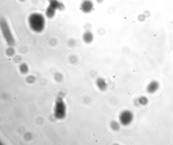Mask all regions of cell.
Masks as SVG:
<instances>
[{
    "instance_id": "7a4b0ae2",
    "label": "cell",
    "mask_w": 173,
    "mask_h": 145,
    "mask_svg": "<svg viewBox=\"0 0 173 145\" xmlns=\"http://www.w3.org/2000/svg\"><path fill=\"white\" fill-rule=\"evenodd\" d=\"M0 27L3 37L8 45L13 47L15 44V41L8 23L4 18L0 20Z\"/></svg>"
},
{
    "instance_id": "2e32d148",
    "label": "cell",
    "mask_w": 173,
    "mask_h": 145,
    "mask_svg": "<svg viewBox=\"0 0 173 145\" xmlns=\"http://www.w3.org/2000/svg\"><path fill=\"white\" fill-rule=\"evenodd\" d=\"M146 17L144 14H141L139 15L138 16L137 19L138 21L140 22H143L145 21Z\"/></svg>"
},
{
    "instance_id": "8992f818",
    "label": "cell",
    "mask_w": 173,
    "mask_h": 145,
    "mask_svg": "<svg viewBox=\"0 0 173 145\" xmlns=\"http://www.w3.org/2000/svg\"><path fill=\"white\" fill-rule=\"evenodd\" d=\"M49 3V6L55 10L63 11L64 10L65 5L62 2L58 0H48Z\"/></svg>"
},
{
    "instance_id": "d6986e66",
    "label": "cell",
    "mask_w": 173,
    "mask_h": 145,
    "mask_svg": "<svg viewBox=\"0 0 173 145\" xmlns=\"http://www.w3.org/2000/svg\"><path fill=\"white\" fill-rule=\"evenodd\" d=\"M84 29L86 31H90L92 28V26L89 23H87L84 25Z\"/></svg>"
},
{
    "instance_id": "7c38bea8",
    "label": "cell",
    "mask_w": 173,
    "mask_h": 145,
    "mask_svg": "<svg viewBox=\"0 0 173 145\" xmlns=\"http://www.w3.org/2000/svg\"><path fill=\"white\" fill-rule=\"evenodd\" d=\"M137 102L141 105L145 106L148 103V100L145 96H142L138 99Z\"/></svg>"
},
{
    "instance_id": "277c9868",
    "label": "cell",
    "mask_w": 173,
    "mask_h": 145,
    "mask_svg": "<svg viewBox=\"0 0 173 145\" xmlns=\"http://www.w3.org/2000/svg\"><path fill=\"white\" fill-rule=\"evenodd\" d=\"M134 118L133 113L129 110L121 112L119 116V120L121 124L127 126L131 124Z\"/></svg>"
},
{
    "instance_id": "6da1fadb",
    "label": "cell",
    "mask_w": 173,
    "mask_h": 145,
    "mask_svg": "<svg viewBox=\"0 0 173 145\" xmlns=\"http://www.w3.org/2000/svg\"><path fill=\"white\" fill-rule=\"evenodd\" d=\"M28 22L30 29L35 33H41L45 28V18L44 16L40 13H34L30 15Z\"/></svg>"
},
{
    "instance_id": "e0dca14e",
    "label": "cell",
    "mask_w": 173,
    "mask_h": 145,
    "mask_svg": "<svg viewBox=\"0 0 173 145\" xmlns=\"http://www.w3.org/2000/svg\"><path fill=\"white\" fill-rule=\"evenodd\" d=\"M69 61L72 64H75L77 62V57L74 55H72L69 58Z\"/></svg>"
},
{
    "instance_id": "4fadbf2b",
    "label": "cell",
    "mask_w": 173,
    "mask_h": 145,
    "mask_svg": "<svg viewBox=\"0 0 173 145\" xmlns=\"http://www.w3.org/2000/svg\"><path fill=\"white\" fill-rule=\"evenodd\" d=\"M110 126L112 130L114 131L119 130L120 128L119 124L116 121H112L110 123Z\"/></svg>"
},
{
    "instance_id": "30bf717a",
    "label": "cell",
    "mask_w": 173,
    "mask_h": 145,
    "mask_svg": "<svg viewBox=\"0 0 173 145\" xmlns=\"http://www.w3.org/2000/svg\"><path fill=\"white\" fill-rule=\"evenodd\" d=\"M56 11V10L48 5L46 9L45 14L48 18H52L55 15Z\"/></svg>"
},
{
    "instance_id": "9a60e30c",
    "label": "cell",
    "mask_w": 173,
    "mask_h": 145,
    "mask_svg": "<svg viewBox=\"0 0 173 145\" xmlns=\"http://www.w3.org/2000/svg\"><path fill=\"white\" fill-rule=\"evenodd\" d=\"M55 79L57 81L60 82L63 79V77L62 74L59 73H56L55 75Z\"/></svg>"
},
{
    "instance_id": "3957f363",
    "label": "cell",
    "mask_w": 173,
    "mask_h": 145,
    "mask_svg": "<svg viewBox=\"0 0 173 145\" xmlns=\"http://www.w3.org/2000/svg\"><path fill=\"white\" fill-rule=\"evenodd\" d=\"M66 108L63 100L62 97L59 96L57 98L55 108V115L56 118L63 119L66 115Z\"/></svg>"
},
{
    "instance_id": "cb8c5ba5",
    "label": "cell",
    "mask_w": 173,
    "mask_h": 145,
    "mask_svg": "<svg viewBox=\"0 0 173 145\" xmlns=\"http://www.w3.org/2000/svg\"><path fill=\"white\" fill-rule=\"evenodd\" d=\"M104 1V0H96V1H97V3L99 4H101L103 3Z\"/></svg>"
},
{
    "instance_id": "44dd1931",
    "label": "cell",
    "mask_w": 173,
    "mask_h": 145,
    "mask_svg": "<svg viewBox=\"0 0 173 145\" xmlns=\"http://www.w3.org/2000/svg\"><path fill=\"white\" fill-rule=\"evenodd\" d=\"M108 11V12L110 14H113L115 12V8H114V7H111L109 8Z\"/></svg>"
},
{
    "instance_id": "ac0fdd59",
    "label": "cell",
    "mask_w": 173,
    "mask_h": 145,
    "mask_svg": "<svg viewBox=\"0 0 173 145\" xmlns=\"http://www.w3.org/2000/svg\"><path fill=\"white\" fill-rule=\"evenodd\" d=\"M26 80L27 82L29 83H32L35 81V79L33 76H29L27 77Z\"/></svg>"
},
{
    "instance_id": "603a6c76",
    "label": "cell",
    "mask_w": 173,
    "mask_h": 145,
    "mask_svg": "<svg viewBox=\"0 0 173 145\" xmlns=\"http://www.w3.org/2000/svg\"><path fill=\"white\" fill-rule=\"evenodd\" d=\"M144 15L145 16V17L146 18H148L151 16V13L148 10H145L144 12Z\"/></svg>"
},
{
    "instance_id": "5b68a950",
    "label": "cell",
    "mask_w": 173,
    "mask_h": 145,
    "mask_svg": "<svg viewBox=\"0 0 173 145\" xmlns=\"http://www.w3.org/2000/svg\"><path fill=\"white\" fill-rule=\"evenodd\" d=\"M94 3L91 0H84L80 5L81 11L84 14H89L93 11Z\"/></svg>"
},
{
    "instance_id": "d4e9b609",
    "label": "cell",
    "mask_w": 173,
    "mask_h": 145,
    "mask_svg": "<svg viewBox=\"0 0 173 145\" xmlns=\"http://www.w3.org/2000/svg\"><path fill=\"white\" fill-rule=\"evenodd\" d=\"M20 0L21 1H25V0Z\"/></svg>"
},
{
    "instance_id": "ba28073f",
    "label": "cell",
    "mask_w": 173,
    "mask_h": 145,
    "mask_svg": "<svg viewBox=\"0 0 173 145\" xmlns=\"http://www.w3.org/2000/svg\"><path fill=\"white\" fill-rule=\"evenodd\" d=\"M96 85L99 90L101 91L106 90L107 88V83L105 80L102 77H99L96 80Z\"/></svg>"
},
{
    "instance_id": "8fae6325",
    "label": "cell",
    "mask_w": 173,
    "mask_h": 145,
    "mask_svg": "<svg viewBox=\"0 0 173 145\" xmlns=\"http://www.w3.org/2000/svg\"><path fill=\"white\" fill-rule=\"evenodd\" d=\"M19 70L20 72L22 74H26L29 71V67L26 63H22L19 66Z\"/></svg>"
},
{
    "instance_id": "9c48e42d",
    "label": "cell",
    "mask_w": 173,
    "mask_h": 145,
    "mask_svg": "<svg viewBox=\"0 0 173 145\" xmlns=\"http://www.w3.org/2000/svg\"><path fill=\"white\" fill-rule=\"evenodd\" d=\"M94 36L92 32L90 31H86L83 35V39L87 44H90L93 42Z\"/></svg>"
},
{
    "instance_id": "ffe728a7",
    "label": "cell",
    "mask_w": 173,
    "mask_h": 145,
    "mask_svg": "<svg viewBox=\"0 0 173 145\" xmlns=\"http://www.w3.org/2000/svg\"><path fill=\"white\" fill-rule=\"evenodd\" d=\"M98 33L100 35H103L105 33V30L103 28H100L97 30Z\"/></svg>"
},
{
    "instance_id": "5bb4252c",
    "label": "cell",
    "mask_w": 173,
    "mask_h": 145,
    "mask_svg": "<svg viewBox=\"0 0 173 145\" xmlns=\"http://www.w3.org/2000/svg\"><path fill=\"white\" fill-rule=\"evenodd\" d=\"M6 53L8 56H12L14 55L15 51L14 48L10 47L6 50Z\"/></svg>"
},
{
    "instance_id": "52a82bcc",
    "label": "cell",
    "mask_w": 173,
    "mask_h": 145,
    "mask_svg": "<svg viewBox=\"0 0 173 145\" xmlns=\"http://www.w3.org/2000/svg\"><path fill=\"white\" fill-rule=\"evenodd\" d=\"M159 87L160 84L158 82L156 81H153L148 84L146 90L149 94H153L157 91Z\"/></svg>"
},
{
    "instance_id": "7402d4cb",
    "label": "cell",
    "mask_w": 173,
    "mask_h": 145,
    "mask_svg": "<svg viewBox=\"0 0 173 145\" xmlns=\"http://www.w3.org/2000/svg\"><path fill=\"white\" fill-rule=\"evenodd\" d=\"M68 44L70 47H73L75 45L76 43V42L74 40L71 39L69 41Z\"/></svg>"
}]
</instances>
